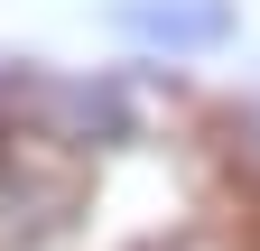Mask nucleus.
<instances>
[{
	"label": "nucleus",
	"instance_id": "f257e3e1",
	"mask_svg": "<svg viewBox=\"0 0 260 251\" xmlns=\"http://www.w3.org/2000/svg\"><path fill=\"white\" fill-rule=\"evenodd\" d=\"M75 149L47 140L38 121H10L0 131V251H38L47 233H65V214H75Z\"/></svg>",
	"mask_w": 260,
	"mask_h": 251
},
{
	"label": "nucleus",
	"instance_id": "f03ea898",
	"mask_svg": "<svg viewBox=\"0 0 260 251\" xmlns=\"http://www.w3.org/2000/svg\"><path fill=\"white\" fill-rule=\"evenodd\" d=\"M112 19L158 56H214L233 38V0H121Z\"/></svg>",
	"mask_w": 260,
	"mask_h": 251
},
{
	"label": "nucleus",
	"instance_id": "7ed1b4c3",
	"mask_svg": "<svg viewBox=\"0 0 260 251\" xmlns=\"http://www.w3.org/2000/svg\"><path fill=\"white\" fill-rule=\"evenodd\" d=\"M158 251H233V242H214V233H186V242H158Z\"/></svg>",
	"mask_w": 260,
	"mask_h": 251
}]
</instances>
